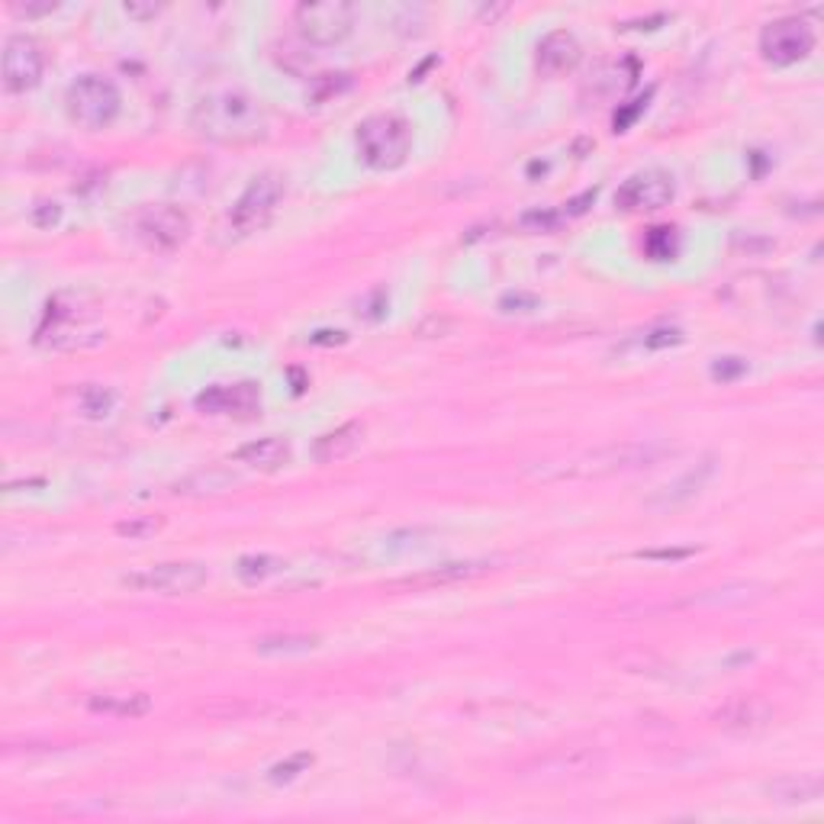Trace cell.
Returning <instances> with one entry per match:
<instances>
[{"label":"cell","mask_w":824,"mask_h":824,"mask_svg":"<svg viewBox=\"0 0 824 824\" xmlns=\"http://www.w3.org/2000/svg\"><path fill=\"white\" fill-rule=\"evenodd\" d=\"M191 126L200 136L223 146H248L268 136V117L261 104L242 90L206 94L191 114Z\"/></svg>","instance_id":"6da1fadb"},{"label":"cell","mask_w":824,"mask_h":824,"mask_svg":"<svg viewBox=\"0 0 824 824\" xmlns=\"http://www.w3.org/2000/svg\"><path fill=\"white\" fill-rule=\"evenodd\" d=\"M104 342H107V332L94 325V319L81 307V300L75 297L49 300L40 329H36V345L49 352H84Z\"/></svg>","instance_id":"7a4b0ae2"},{"label":"cell","mask_w":824,"mask_h":824,"mask_svg":"<svg viewBox=\"0 0 824 824\" xmlns=\"http://www.w3.org/2000/svg\"><path fill=\"white\" fill-rule=\"evenodd\" d=\"M357 158L374 171H393L413 152V126L396 114H374L354 132Z\"/></svg>","instance_id":"3957f363"},{"label":"cell","mask_w":824,"mask_h":824,"mask_svg":"<svg viewBox=\"0 0 824 824\" xmlns=\"http://www.w3.org/2000/svg\"><path fill=\"white\" fill-rule=\"evenodd\" d=\"M65 110L84 129H104L119 117L122 97L114 81L100 78V75H81L78 81H72L65 94Z\"/></svg>","instance_id":"277c9868"},{"label":"cell","mask_w":824,"mask_h":824,"mask_svg":"<svg viewBox=\"0 0 824 824\" xmlns=\"http://www.w3.org/2000/svg\"><path fill=\"white\" fill-rule=\"evenodd\" d=\"M667 454V448L661 445H606L596 448L584 458L570 461L567 468H560L557 477H606V473H625V471H641V468H654L661 458Z\"/></svg>","instance_id":"5b68a950"},{"label":"cell","mask_w":824,"mask_h":824,"mask_svg":"<svg viewBox=\"0 0 824 824\" xmlns=\"http://www.w3.org/2000/svg\"><path fill=\"white\" fill-rule=\"evenodd\" d=\"M280 196H283V178L275 171L258 174L229 210V236L248 238L261 233L271 223Z\"/></svg>","instance_id":"8992f818"},{"label":"cell","mask_w":824,"mask_h":824,"mask_svg":"<svg viewBox=\"0 0 824 824\" xmlns=\"http://www.w3.org/2000/svg\"><path fill=\"white\" fill-rule=\"evenodd\" d=\"M210 570L196 560H168L152 564L142 570H132L122 577V587L136 592H158V596H191L200 587H206Z\"/></svg>","instance_id":"52a82bcc"},{"label":"cell","mask_w":824,"mask_h":824,"mask_svg":"<svg viewBox=\"0 0 824 824\" xmlns=\"http://www.w3.org/2000/svg\"><path fill=\"white\" fill-rule=\"evenodd\" d=\"M297 33L313 45H335L342 42L354 26V7L345 0H313L300 3L293 10Z\"/></svg>","instance_id":"ba28073f"},{"label":"cell","mask_w":824,"mask_h":824,"mask_svg":"<svg viewBox=\"0 0 824 824\" xmlns=\"http://www.w3.org/2000/svg\"><path fill=\"white\" fill-rule=\"evenodd\" d=\"M815 49V30L799 20V17H783V20H773L770 26H763L760 33V52L770 65L777 68H785V65H795L802 62L809 52Z\"/></svg>","instance_id":"9c48e42d"},{"label":"cell","mask_w":824,"mask_h":824,"mask_svg":"<svg viewBox=\"0 0 824 824\" xmlns=\"http://www.w3.org/2000/svg\"><path fill=\"white\" fill-rule=\"evenodd\" d=\"M45 68L42 49L30 36H7L3 40V55H0V72H3V87L10 94H23L36 87Z\"/></svg>","instance_id":"30bf717a"},{"label":"cell","mask_w":824,"mask_h":824,"mask_svg":"<svg viewBox=\"0 0 824 824\" xmlns=\"http://www.w3.org/2000/svg\"><path fill=\"white\" fill-rule=\"evenodd\" d=\"M676 196V184L667 171H638L629 181L616 191V206L622 213H651V210H664L670 200Z\"/></svg>","instance_id":"8fae6325"},{"label":"cell","mask_w":824,"mask_h":824,"mask_svg":"<svg viewBox=\"0 0 824 824\" xmlns=\"http://www.w3.org/2000/svg\"><path fill=\"white\" fill-rule=\"evenodd\" d=\"M132 226H136V236L152 252H174L191 233V220L178 206H149L136 216Z\"/></svg>","instance_id":"7c38bea8"},{"label":"cell","mask_w":824,"mask_h":824,"mask_svg":"<svg viewBox=\"0 0 824 824\" xmlns=\"http://www.w3.org/2000/svg\"><path fill=\"white\" fill-rule=\"evenodd\" d=\"M194 406L203 416H255L261 413V387L252 381L206 387L196 393Z\"/></svg>","instance_id":"4fadbf2b"},{"label":"cell","mask_w":824,"mask_h":824,"mask_svg":"<svg viewBox=\"0 0 824 824\" xmlns=\"http://www.w3.org/2000/svg\"><path fill=\"white\" fill-rule=\"evenodd\" d=\"M711 721L728 735H757L773 721V706L763 696H735L711 715Z\"/></svg>","instance_id":"5bb4252c"},{"label":"cell","mask_w":824,"mask_h":824,"mask_svg":"<svg viewBox=\"0 0 824 824\" xmlns=\"http://www.w3.org/2000/svg\"><path fill=\"white\" fill-rule=\"evenodd\" d=\"M711 473H715V458H703L696 468L683 471L676 480H670L661 490H654V493L644 500V506L657 512L676 510V506H683V503H689V500H696V496L703 493V486H706Z\"/></svg>","instance_id":"9a60e30c"},{"label":"cell","mask_w":824,"mask_h":824,"mask_svg":"<svg viewBox=\"0 0 824 824\" xmlns=\"http://www.w3.org/2000/svg\"><path fill=\"white\" fill-rule=\"evenodd\" d=\"M490 570H493V564H490V560H454V564H441V567L422 570V574L399 577V580H393L390 587H396V589L454 587V584L477 580V577H483V574H490Z\"/></svg>","instance_id":"2e32d148"},{"label":"cell","mask_w":824,"mask_h":824,"mask_svg":"<svg viewBox=\"0 0 824 824\" xmlns=\"http://www.w3.org/2000/svg\"><path fill=\"white\" fill-rule=\"evenodd\" d=\"M584 58V49L574 33L567 30H554L545 40L538 42V52H535V65L542 75L548 78H560V75H570Z\"/></svg>","instance_id":"e0dca14e"},{"label":"cell","mask_w":824,"mask_h":824,"mask_svg":"<svg viewBox=\"0 0 824 824\" xmlns=\"http://www.w3.org/2000/svg\"><path fill=\"white\" fill-rule=\"evenodd\" d=\"M290 441L280 438V435H265V438H255L248 445H242L233 461L236 464H245L252 471H280L287 461H290Z\"/></svg>","instance_id":"ac0fdd59"},{"label":"cell","mask_w":824,"mask_h":824,"mask_svg":"<svg viewBox=\"0 0 824 824\" xmlns=\"http://www.w3.org/2000/svg\"><path fill=\"white\" fill-rule=\"evenodd\" d=\"M364 441V426L361 422H345L332 432L319 435L313 441V461L315 464H332V461H342L349 458L352 451L361 448Z\"/></svg>","instance_id":"d6986e66"},{"label":"cell","mask_w":824,"mask_h":824,"mask_svg":"<svg viewBox=\"0 0 824 824\" xmlns=\"http://www.w3.org/2000/svg\"><path fill=\"white\" fill-rule=\"evenodd\" d=\"M87 708L107 718H142L149 715L152 699L146 693H97L87 699Z\"/></svg>","instance_id":"ffe728a7"},{"label":"cell","mask_w":824,"mask_h":824,"mask_svg":"<svg viewBox=\"0 0 824 824\" xmlns=\"http://www.w3.org/2000/svg\"><path fill=\"white\" fill-rule=\"evenodd\" d=\"M770 799L780 805H809L822 799V780L815 773H799V777H780L767 785Z\"/></svg>","instance_id":"44dd1931"},{"label":"cell","mask_w":824,"mask_h":824,"mask_svg":"<svg viewBox=\"0 0 824 824\" xmlns=\"http://www.w3.org/2000/svg\"><path fill=\"white\" fill-rule=\"evenodd\" d=\"M283 570H287V560L277 557V554H245V557H238L236 564L238 580L245 587H258V584L271 580V577L283 574Z\"/></svg>","instance_id":"7402d4cb"},{"label":"cell","mask_w":824,"mask_h":824,"mask_svg":"<svg viewBox=\"0 0 824 824\" xmlns=\"http://www.w3.org/2000/svg\"><path fill=\"white\" fill-rule=\"evenodd\" d=\"M319 644L315 634H268L261 641H255L258 654H307Z\"/></svg>","instance_id":"603a6c76"},{"label":"cell","mask_w":824,"mask_h":824,"mask_svg":"<svg viewBox=\"0 0 824 824\" xmlns=\"http://www.w3.org/2000/svg\"><path fill=\"white\" fill-rule=\"evenodd\" d=\"M236 483V473L229 471H220V468H213V471H200L191 473L188 480H181L178 486H174V493H220V490H226V486H233Z\"/></svg>","instance_id":"cb8c5ba5"},{"label":"cell","mask_w":824,"mask_h":824,"mask_svg":"<svg viewBox=\"0 0 824 824\" xmlns=\"http://www.w3.org/2000/svg\"><path fill=\"white\" fill-rule=\"evenodd\" d=\"M114 403H117V396L107 390V387L87 384V387H81L78 390V409L84 413V416H90V419L107 416V413L114 409Z\"/></svg>","instance_id":"d4e9b609"},{"label":"cell","mask_w":824,"mask_h":824,"mask_svg":"<svg viewBox=\"0 0 824 824\" xmlns=\"http://www.w3.org/2000/svg\"><path fill=\"white\" fill-rule=\"evenodd\" d=\"M753 596H757L753 587L708 589V592H699V596H689L683 606H731V602H747V599H753Z\"/></svg>","instance_id":"484cf974"},{"label":"cell","mask_w":824,"mask_h":824,"mask_svg":"<svg viewBox=\"0 0 824 824\" xmlns=\"http://www.w3.org/2000/svg\"><path fill=\"white\" fill-rule=\"evenodd\" d=\"M313 767V753H293V757H287V760H280V763H275L271 767V773H268V780L275 785H283V783H293L300 773H307Z\"/></svg>","instance_id":"4316f807"},{"label":"cell","mask_w":824,"mask_h":824,"mask_svg":"<svg viewBox=\"0 0 824 824\" xmlns=\"http://www.w3.org/2000/svg\"><path fill=\"white\" fill-rule=\"evenodd\" d=\"M644 248H648V255L654 258V261H667L676 255V229H670V226H657V229H651L648 233V242H644Z\"/></svg>","instance_id":"83f0119b"},{"label":"cell","mask_w":824,"mask_h":824,"mask_svg":"<svg viewBox=\"0 0 824 824\" xmlns=\"http://www.w3.org/2000/svg\"><path fill=\"white\" fill-rule=\"evenodd\" d=\"M158 528H161V518H156V515H136L129 522H119L117 535L129 538V542H142V538L156 535Z\"/></svg>","instance_id":"f1b7e54d"},{"label":"cell","mask_w":824,"mask_h":824,"mask_svg":"<svg viewBox=\"0 0 824 824\" xmlns=\"http://www.w3.org/2000/svg\"><path fill=\"white\" fill-rule=\"evenodd\" d=\"M745 374L747 361H741V357H715V361H711V377L721 381V384H731V381H738V377H745Z\"/></svg>","instance_id":"f546056e"},{"label":"cell","mask_w":824,"mask_h":824,"mask_svg":"<svg viewBox=\"0 0 824 824\" xmlns=\"http://www.w3.org/2000/svg\"><path fill=\"white\" fill-rule=\"evenodd\" d=\"M500 310L503 313H532L538 310V297H528V293H506L500 300Z\"/></svg>","instance_id":"4dcf8cb0"},{"label":"cell","mask_w":824,"mask_h":824,"mask_svg":"<svg viewBox=\"0 0 824 824\" xmlns=\"http://www.w3.org/2000/svg\"><path fill=\"white\" fill-rule=\"evenodd\" d=\"M676 342H683V332L679 329H654L648 339H644V349H651V352H657V349H670V345H676Z\"/></svg>","instance_id":"1f68e13d"},{"label":"cell","mask_w":824,"mask_h":824,"mask_svg":"<svg viewBox=\"0 0 824 824\" xmlns=\"http://www.w3.org/2000/svg\"><path fill=\"white\" fill-rule=\"evenodd\" d=\"M560 220H564V216H560L557 210H535V213H525V216H522L525 226H535V229H542V233L554 229Z\"/></svg>","instance_id":"d6a6232c"},{"label":"cell","mask_w":824,"mask_h":824,"mask_svg":"<svg viewBox=\"0 0 824 824\" xmlns=\"http://www.w3.org/2000/svg\"><path fill=\"white\" fill-rule=\"evenodd\" d=\"M689 554H696L693 548H664V550H638V557H644V560H683V557H689Z\"/></svg>","instance_id":"836d02e7"},{"label":"cell","mask_w":824,"mask_h":824,"mask_svg":"<svg viewBox=\"0 0 824 824\" xmlns=\"http://www.w3.org/2000/svg\"><path fill=\"white\" fill-rule=\"evenodd\" d=\"M58 3L45 0V3H13V13H23V17H42V13H52Z\"/></svg>","instance_id":"e575fe53"},{"label":"cell","mask_w":824,"mask_h":824,"mask_svg":"<svg viewBox=\"0 0 824 824\" xmlns=\"http://www.w3.org/2000/svg\"><path fill=\"white\" fill-rule=\"evenodd\" d=\"M122 10H126L129 17H136V20H149V17H158L161 7H156V3H126Z\"/></svg>","instance_id":"d590c367"}]
</instances>
